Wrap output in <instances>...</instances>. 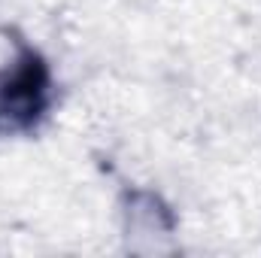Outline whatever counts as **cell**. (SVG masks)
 I'll return each instance as SVG.
<instances>
[{
    "mask_svg": "<svg viewBox=\"0 0 261 258\" xmlns=\"http://www.w3.org/2000/svg\"><path fill=\"white\" fill-rule=\"evenodd\" d=\"M55 104V76L49 58L18 43L6 67H0V137H21L43 125Z\"/></svg>",
    "mask_w": 261,
    "mask_h": 258,
    "instance_id": "obj_1",
    "label": "cell"
}]
</instances>
